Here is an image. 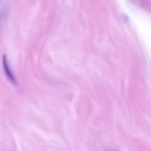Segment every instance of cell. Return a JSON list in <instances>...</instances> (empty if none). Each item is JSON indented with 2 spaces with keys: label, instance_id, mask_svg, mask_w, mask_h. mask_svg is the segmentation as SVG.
Listing matches in <instances>:
<instances>
[{
  "label": "cell",
  "instance_id": "6da1fadb",
  "mask_svg": "<svg viewBox=\"0 0 151 151\" xmlns=\"http://www.w3.org/2000/svg\"><path fill=\"white\" fill-rule=\"evenodd\" d=\"M3 65H4V68L5 69V72L6 74V76H8V78L12 81V83L15 84L16 81L15 80V78H14L13 74L11 73L10 68L8 67L7 60H6V58L5 55H4V57H3Z\"/></svg>",
  "mask_w": 151,
  "mask_h": 151
}]
</instances>
